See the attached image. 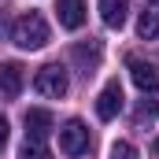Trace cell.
Listing matches in <instances>:
<instances>
[{
	"label": "cell",
	"instance_id": "6da1fadb",
	"mask_svg": "<svg viewBox=\"0 0 159 159\" xmlns=\"http://www.w3.org/2000/svg\"><path fill=\"white\" fill-rule=\"evenodd\" d=\"M48 22H44V15L41 11H26V15H19L15 22H11V41L19 44V48H26V52H37L48 44Z\"/></svg>",
	"mask_w": 159,
	"mask_h": 159
},
{
	"label": "cell",
	"instance_id": "7a4b0ae2",
	"mask_svg": "<svg viewBox=\"0 0 159 159\" xmlns=\"http://www.w3.org/2000/svg\"><path fill=\"white\" fill-rule=\"evenodd\" d=\"M34 89H37L41 96H52V100L67 96V89H70L67 70H63L59 63H48V67H41V70H37V78H34Z\"/></svg>",
	"mask_w": 159,
	"mask_h": 159
},
{
	"label": "cell",
	"instance_id": "3957f363",
	"mask_svg": "<svg viewBox=\"0 0 159 159\" xmlns=\"http://www.w3.org/2000/svg\"><path fill=\"white\" fill-rule=\"evenodd\" d=\"M59 148L67 152V156H81V152H89V126L81 119H70L63 129H59Z\"/></svg>",
	"mask_w": 159,
	"mask_h": 159
},
{
	"label": "cell",
	"instance_id": "277c9868",
	"mask_svg": "<svg viewBox=\"0 0 159 159\" xmlns=\"http://www.w3.org/2000/svg\"><path fill=\"white\" fill-rule=\"evenodd\" d=\"M22 85H26L22 63H15V59L0 63V100H15V96L22 93Z\"/></svg>",
	"mask_w": 159,
	"mask_h": 159
},
{
	"label": "cell",
	"instance_id": "5b68a950",
	"mask_svg": "<svg viewBox=\"0 0 159 159\" xmlns=\"http://www.w3.org/2000/svg\"><path fill=\"white\" fill-rule=\"evenodd\" d=\"M119 111H122V85H119V78H111L100 89V96H96V119L111 122Z\"/></svg>",
	"mask_w": 159,
	"mask_h": 159
},
{
	"label": "cell",
	"instance_id": "8992f818",
	"mask_svg": "<svg viewBox=\"0 0 159 159\" xmlns=\"http://www.w3.org/2000/svg\"><path fill=\"white\" fill-rule=\"evenodd\" d=\"M129 74L141 93H159V67L148 59H129Z\"/></svg>",
	"mask_w": 159,
	"mask_h": 159
},
{
	"label": "cell",
	"instance_id": "52a82bcc",
	"mask_svg": "<svg viewBox=\"0 0 159 159\" xmlns=\"http://www.w3.org/2000/svg\"><path fill=\"white\" fill-rule=\"evenodd\" d=\"M100 56H104V48H100V41H81V44H74L70 48V59H74V67H78L81 74H93L96 67H100Z\"/></svg>",
	"mask_w": 159,
	"mask_h": 159
},
{
	"label": "cell",
	"instance_id": "ba28073f",
	"mask_svg": "<svg viewBox=\"0 0 159 159\" xmlns=\"http://www.w3.org/2000/svg\"><path fill=\"white\" fill-rule=\"evenodd\" d=\"M56 15H59V26L63 30H78L85 22V0H59L56 4Z\"/></svg>",
	"mask_w": 159,
	"mask_h": 159
},
{
	"label": "cell",
	"instance_id": "9c48e42d",
	"mask_svg": "<svg viewBox=\"0 0 159 159\" xmlns=\"http://www.w3.org/2000/svg\"><path fill=\"white\" fill-rule=\"evenodd\" d=\"M129 15V0H100V19L107 30H122Z\"/></svg>",
	"mask_w": 159,
	"mask_h": 159
},
{
	"label": "cell",
	"instance_id": "30bf717a",
	"mask_svg": "<svg viewBox=\"0 0 159 159\" xmlns=\"http://www.w3.org/2000/svg\"><path fill=\"white\" fill-rule=\"evenodd\" d=\"M48 133H52V115L44 107H30L26 111V137L30 141H44Z\"/></svg>",
	"mask_w": 159,
	"mask_h": 159
},
{
	"label": "cell",
	"instance_id": "8fae6325",
	"mask_svg": "<svg viewBox=\"0 0 159 159\" xmlns=\"http://www.w3.org/2000/svg\"><path fill=\"white\" fill-rule=\"evenodd\" d=\"M137 37H144V41H156L159 37V7L141 11V19H137Z\"/></svg>",
	"mask_w": 159,
	"mask_h": 159
},
{
	"label": "cell",
	"instance_id": "7c38bea8",
	"mask_svg": "<svg viewBox=\"0 0 159 159\" xmlns=\"http://www.w3.org/2000/svg\"><path fill=\"white\" fill-rule=\"evenodd\" d=\"M19 159H52V152L44 148V141H30V137H26V144H22Z\"/></svg>",
	"mask_w": 159,
	"mask_h": 159
},
{
	"label": "cell",
	"instance_id": "4fadbf2b",
	"mask_svg": "<svg viewBox=\"0 0 159 159\" xmlns=\"http://www.w3.org/2000/svg\"><path fill=\"white\" fill-rule=\"evenodd\" d=\"M111 159H137V148L129 141H115L111 144Z\"/></svg>",
	"mask_w": 159,
	"mask_h": 159
},
{
	"label": "cell",
	"instance_id": "5bb4252c",
	"mask_svg": "<svg viewBox=\"0 0 159 159\" xmlns=\"http://www.w3.org/2000/svg\"><path fill=\"white\" fill-rule=\"evenodd\" d=\"M4 148H7V119L0 115V152H4Z\"/></svg>",
	"mask_w": 159,
	"mask_h": 159
},
{
	"label": "cell",
	"instance_id": "9a60e30c",
	"mask_svg": "<svg viewBox=\"0 0 159 159\" xmlns=\"http://www.w3.org/2000/svg\"><path fill=\"white\" fill-rule=\"evenodd\" d=\"M152 152H156V156H159V141H156V144H152Z\"/></svg>",
	"mask_w": 159,
	"mask_h": 159
}]
</instances>
